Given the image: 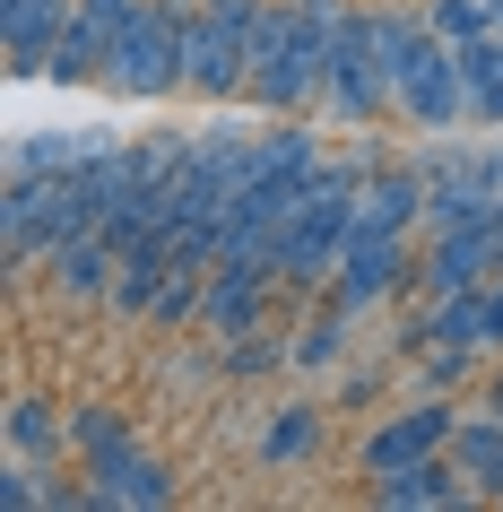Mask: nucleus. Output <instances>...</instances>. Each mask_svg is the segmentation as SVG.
I'll list each match as a JSON object with an SVG mask.
<instances>
[{
  "mask_svg": "<svg viewBox=\"0 0 503 512\" xmlns=\"http://www.w3.org/2000/svg\"><path fill=\"white\" fill-rule=\"evenodd\" d=\"M347 27V0H269L252 27V105L261 113H304L321 105V70Z\"/></svg>",
  "mask_w": 503,
  "mask_h": 512,
  "instance_id": "nucleus-1",
  "label": "nucleus"
},
{
  "mask_svg": "<svg viewBox=\"0 0 503 512\" xmlns=\"http://www.w3.org/2000/svg\"><path fill=\"white\" fill-rule=\"evenodd\" d=\"M373 183V157H321V174L304 183V200H295V217L278 226V243H269V261H278V287H295V296H321L330 278H339V252H347V226H356V191Z\"/></svg>",
  "mask_w": 503,
  "mask_h": 512,
  "instance_id": "nucleus-2",
  "label": "nucleus"
},
{
  "mask_svg": "<svg viewBox=\"0 0 503 512\" xmlns=\"http://www.w3.org/2000/svg\"><path fill=\"white\" fill-rule=\"evenodd\" d=\"M373 53H382V79H391V113H408L417 131H460V122H469L460 44H443L425 18L373 9Z\"/></svg>",
  "mask_w": 503,
  "mask_h": 512,
  "instance_id": "nucleus-3",
  "label": "nucleus"
},
{
  "mask_svg": "<svg viewBox=\"0 0 503 512\" xmlns=\"http://www.w3.org/2000/svg\"><path fill=\"white\" fill-rule=\"evenodd\" d=\"M269 0H200L191 9V44H183V87L200 105L252 96V27Z\"/></svg>",
  "mask_w": 503,
  "mask_h": 512,
  "instance_id": "nucleus-4",
  "label": "nucleus"
},
{
  "mask_svg": "<svg viewBox=\"0 0 503 512\" xmlns=\"http://www.w3.org/2000/svg\"><path fill=\"white\" fill-rule=\"evenodd\" d=\"M191 9H200V0H139L131 35H122L113 61H105V87H113V96H174V87H183Z\"/></svg>",
  "mask_w": 503,
  "mask_h": 512,
  "instance_id": "nucleus-5",
  "label": "nucleus"
},
{
  "mask_svg": "<svg viewBox=\"0 0 503 512\" xmlns=\"http://www.w3.org/2000/svg\"><path fill=\"white\" fill-rule=\"evenodd\" d=\"M321 105L339 113L347 131H373L391 113V79H382V53H373V9H347L339 44H330V70H321Z\"/></svg>",
  "mask_w": 503,
  "mask_h": 512,
  "instance_id": "nucleus-6",
  "label": "nucleus"
},
{
  "mask_svg": "<svg viewBox=\"0 0 503 512\" xmlns=\"http://www.w3.org/2000/svg\"><path fill=\"white\" fill-rule=\"evenodd\" d=\"M417 278H425V296L495 287V278H503V226H495V209H486V217H460V226H434Z\"/></svg>",
  "mask_w": 503,
  "mask_h": 512,
  "instance_id": "nucleus-7",
  "label": "nucleus"
},
{
  "mask_svg": "<svg viewBox=\"0 0 503 512\" xmlns=\"http://www.w3.org/2000/svg\"><path fill=\"white\" fill-rule=\"evenodd\" d=\"M408 287V235H365V226H347V252H339V278L321 287V304H339V313H373L382 296Z\"/></svg>",
  "mask_w": 503,
  "mask_h": 512,
  "instance_id": "nucleus-8",
  "label": "nucleus"
},
{
  "mask_svg": "<svg viewBox=\"0 0 503 512\" xmlns=\"http://www.w3.org/2000/svg\"><path fill=\"white\" fill-rule=\"evenodd\" d=\"M131 18H139V0H79L70 27H61V44H53V70H44V79H61V87L105 79V61H113V44L131 35Z\"/></svg>",
  "mask_w": 503,
  "mask_h": 512,
  "instance_id": "nucleus-9",
  "label": "nucleus"
},
{
  "mask_svg": "<svg viewBox=\"0 0 503 512\" xmlns=\"http://www.w3.org/2000/svg\"><path fill=\"white\" fill-rule=\"evenodd\" d=\"M451 426H460V408H451V400H417V408H399L391 426H373V434H365L356 469H365V478H382V469H408V460L443 452Z\"/></svg>",
  "mask_w": 503,
  "mask_h": 512,
  "instance_id": "nucleus-10",
  "label": "nucleus"
},
{
  "mask_svg": "<svg viewBox=\"0 0 503 512\" xmlns=\"http://www.w3.org/2000/svg\"><path fill=\"white\" fill-rule=\"evenodd\" d=\"M269 287H278V261H217L209 270V304H200V322L217 339H243V330L269 322Z\"/></svg>",
  "mask_w": 503,
  "mask_h": 512,
  "instance_id": "nucleus-11",
  "label": "nucleus"
},
{
  "mask_svg": "<svg viewBox=\"0 0 503 512\" xmlns=\"http://www.w3.org/2000/svg\"><path fill=\"white\" fill-rule=\"evenodd\" d=\"M87 495H96V504H131V512H157V504H174V469H165V460H148L139 443H122V452L87 460Z\"/></svg>",
  "mask_w": 503,
  "mask_h": 512,
  "instance_id": "nucleus-12",
  "label": "nucleus"
},
{
  "mask_svg": "<svg viewBox=\"0 0 503 512\" xmlns=\"http://www.w3.org/2000/svg\"><path fill=\"white\" fill-rule=\"evenodd\" d=\"M70 9H79V0H0V44H9V70L44 79V70H53L61 27H70Z\"/></svg>",
  "mask_w": 503,
  "mask_h": 512,
  "instance_id": "nucleus-13",
  "label": "nucleus"
},
{
  "mask_svg": "<svg viewBox=\"0 0 503 512\" xmlns=\"http://www.w3.org/2000/svg\"><path fill=\"white\" fill-rule=\"evenodd\" d=\"M477 486L460 478V460L451 452H425V460H408V469H382L373 478V504H391V512H425V504H469Z\"/></svg>",
  "mask_w": 503,
  "mask_h": 512,
  "instance_id": "nucleus-14",
  "label": "nucleus"
},
{
  "mask_svg": "<svg viewBox=\"0 0 503 512\" xmlns=\"http://www.w3.org/2000/svg\"><path fill=\"white\" fill-rule=\"evenodd\" d=\"M113 270H122V252H113L96 226H87V235H70L61 252H44V278H53L61 304H105V296H113Z\"/></svg>",
  "mask_w": 503,
  "mask_h": 512,
  "instance_id": "nucleus-15",
  "label": "nucleus"
},
{
  "mask_svg": "<svg viewBox=\"0 0 503 512\" xmlns=\"http://www.w3.org/2000/svg\"><path fill=\"white\" fill-rule=\"evenodd\" d=\"M425 217V165H373V183L356 191V226L365 235H408Z\"/></svg>",
  "mask_w": 503,
  "mask_h": 512,
  "instance_id": "nucleus-16",
  "label": "nucleus"
},
{
  "mask_svg": "<svg viewBox=\"0 0 503 512\" xmlns=\"http://www.w3.org/2000/svg\"><path fill=\"white\" fill-rule=\"evenodd\" d=\"M443 452L460 460V478H469L477 495H495V504H503V417H495V408H477V417H460Z\"/></svg>",
  "mask_w": 503,
  "mask_h": 512,
  "instance_id": "nucleus-17",
  "label": "nucleus"
},
{
  "mask_svg": "<svg viewBox=\"0 0 503 512\" xmlns=\"http://www.w3.org/2000/svg\"><path fill=\"white\" fill-rule=\"evenodd\" d=\"M460 87H469V122L477 131H503V27H486V35L460 44Z\"/></svg>",
  "mask_w": 503,
  "mask_h": 512,
  "instance_id": "nucleus-18",
  "label": "nucleus"
},
{
  "mask_svg": "<svg viewBox=\"0 0 503 512\" xmlns=\"http://www.w3.org/2000/svg\"><path fill=\"white\" fill-rule=\"evenodd\" d=\"M165 278H174V252H165V243H131V252H122V270H113V313H122V322H131V313H157V296H165Z\"/></svg>",
  "mask_w": 503,
  "mask_h": 512,
  "instance_id": "nucleus-19",
  "label": "nucleus"
},
{
  "mask_svg": "<svg viewBox=\"0 0 503 512\" xmlns=\"http://www.w3.org/2000/svg\"><path fill=\"white\" fill-rule=\"evenodd\" d=\"M0 443H9L18 460H61V452H79V443H70V417H61L53 400H18V408H9V426H0Z\"/></svg>",
  "mask_w": 503,
  "mask_h": 512,
  "instance_id": "nucleus-20",
  "label": "nucleus"
},
{
  "mask_svg": "<svg viewBox=\"0 0 503 512\" xmlns=\"http://www.w3.org/2000/svg\"><path fill=\"white\" fill-rule=\"evenodd\" d=\"M313 443H321V408L295 400V408H278V417H269L261 460H269V469H295V460H313Z\"/></svg>",
  "mask_w": 503,
  "mask_h": 512,
  "instance_id": "nucleus-21",
  "label": "nucleus"
},
{
  "mask_svg": "<svg viewBox=\"0 0 503 512\" xmlns=\"http://www.w3.org/2000/svg\"><path fill=\"white\" fill-rule=\"evenodd\" d=\"M105 148V139H70V131H44V139H18L9 148V174H70Z\"/></svg>",
  "mask_w": 503,
  "mask_h": 512,
  "instance_id": "nucleus-22",
  "label": "nucleus"
},
{
  "mask_svg": "<svg viewBox=\"0 0 503 512\" xmlns=\"http://www.w3.org/2000/svg\"><path fill=\"white\" fill-rule=\"evenodd\" d=\"M70 443H79V469H87V460H105V452L131 443V417L105 408V400H87V408H70Z\"/></svg>",
  "mask_w": 503,
  "mask_h": 512,
  "instance_id": "nucleus-23",
  "label": "nucleus"
},
{
  "mask_svg": "<svg viewBox=\"0 0 503 512\" xmlns=\"http://www.w3.org/2000/svg\"><path fill=\"white\" fill-rule=\"evenodd\" d=\"M200 304H209V270H183V261H174V278H165V296H157V313H148V322L183 330V322H200Z\"/></svg>",
  "mask_w": 503,
  "mask_h": 512,
  "instance_id": "nucleus-24",
  "label": "nucleus"
},
{
  "mask_svg": "<svg viewBox=\"0 0 503 512\" xmlns=\"http://www.w3.org/2000/svg\"><path fill=\"white\" fill-rule=\"evenodd\" d=\"M425 27L443 35V44H469V35L495 27V0H425Z\"/></svg>",
  "mask_w": 503,
  "mask_h": 512,
  "instance_id": "nucleus-25",
  "label": "nucleus"
},
{
  "mask_svg": "<svg viewBox=\"0 0 503 512\" xmlns=\"http://www.w3.org/2000/svg\"><path fill=\"white\" fill-rule=\"evenodd\" d=\"M347 330H356V313H339V304H321L313 322H304V339H295V365H330V356L347 348Z\"/></svg>",
  "mask_w": 503,
  "mask_h": 512,
  "instance_id": "nucleus-26",
  "label": "nucleus"
},
{
  "mask_svg": "<svg viewBox=\"0 0 503 512\" xmlns=\"http://www.w3.org/2000/svg\"><path fill=\"white\" fill-rule=\"evenodd\" d=\"M486 408H495V417H503V374H495V382H486Z\"/></svg>",
  "mask_w": 503,
  "mask_h": 512,
  "instance_id": "nucleus-27",
  "label": "nucleus"
},
{
  "mask_svg": "<svg viewBox=\"0 0 503 512\" xmlns=\"http://www.w3.org/2000/svg\"><path fill=\"white\" fill-rule=\"evenodd\" d=\"M495 339H503V278H495Z\"/></svg>",
  "mask_w": 503,
  "mask_h": 512,
  "instance_id": "nucleus-28",
  "label": "nucleus"
}]
</instances>
